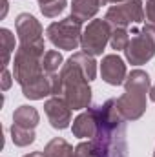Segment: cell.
Masks as SVG:
<instances>
[{
  "label": "cell",
  "mask_w": 155,
  "mask_h": 157,
  "mask_svg": "<svg viewBox=\"0 0 155 157\" xmlns=\"http://www.w3.org/2000/svg\"><path fill=\"white\" fill-rule=\"evenodd\" d=\"M24 157H46L44 152H29V154H26Z\"/></svg>",
  "instance_id": "obj_26"
},
{
  "label": "cell",
  "mask_w": 155,
  "mask_h": 157,
  "mask_svg": "<svg viewBox=\"0 0 155 157\" xmlns=\"http://www.w3.org/2000/svg\"><path fill=\"white\" fill-rule=\"evenodd\" d=\"M0 49H2V68H7L11 53L15 51V35L7 28L0 29Z\"/></svg>",
  "instance_id": "obj_17"
},
{
  "label": "cell",
  "mask_w": 155,
  "mask_h": 157,
  "mask_svg": "<svg viewBox=\"0 0 155 157\" xmlns=\"http://www.w3.org/2000/svg\"><path fill=\"white\" fill-rule=\"evenodd\" d=\"M66 6H68V0H51V2L46 4V6H40V11H42L44 17L55 18V17H59V15L66 9Z\"/></svg>",
  "instance_id": "obj_21"
},
{
  "label": "cell",
  "mask_w": 155,
  "mask_h": 157,
  "mask_svg": "<svg viewBox=\"0 0 155 157\" xmlns=\"http://www.w3.org/2000/svg\"><path fill=\"white\" fill-rule=\"evenodd\" d=\"M82 22L75 18L73 15L59 20V22H51L46 29L47 40L59 48V49H68L73 51L80 46V39H82Z\"/></svg>",
  "instance_id": "obj_6"
},
{
  "label": "cell",
  "mask_w": 155,
  "mask_h": 157,
  "mask_svg": "<svg viewBox=\"0 0 155 157\" xmlns=\"http://www.w3.org/2000/svg\"><path fill=\"white\" fill-rule=\"evenodd\" d=\"M60 78H62V97L71 106V110L89 108V102H91L89 80L71 59L64 62L60 70Z\"/></svg>",
  "instance_id": "obj_4"
},
{
  "label": "cell",
  "mask_w": 155,
  "mask_h": 157,
  "mask_svg": "<svg viewBox=\"0 0 155 157\" xmlns=\"http://www.w3.org/2000/svg\"><path fill=\"white\" fill-rule=\"evenodd\" d=\"M150 75L133 70L124 80V93L117 97V108L126 121H137L146 112V95L150 93Z\"/></svg>",
  "instance_id": "obj_3"
},
{
  "label": "cell",
  "mask_w": 155,
  "mask_h": 157,
  "mask_svg": "<svg viewBox=\"0 0 155 157\" xmlns=\"http://www.w3.org/2000/svg\"><path fill=\"white\" fill-rule=\"evenodd\" d=\"M108 24L112 28H130V26H137L144 20V7L141 0H126L112 6L106 11Z\"/></svg>",
  "instance_id": "obj_8"
},
{
  "label": "cell",
  "mask_w": 155,
  "mask_h": 157,
  "mask_svg": "<svg viewBox=\"0 0 155 157\" xmlns=\"http://www.w3.org/2000/svg\"><path fill=\"white\" fill-rule=\"evenodd\" d=\"M40 115L37 112V108L22 104L13 112V124L18 128H26V130H35L39 126Z\"/></svg>",
  "instance_id": "obj_13"
},
{
  "label": "cell",
  "mask_w": 155,
  "mask_h": 157,
  "mask_svg": "<svg viewBox=\"0 0 155 157\" xmlns=\"http://www.w3.org/2000/svg\"><path fill=\"white\" fill-rule=\"evenodd\" d=\"M44 49V42L20 44L13 60V77L20 84L24 97L31 101L53 95L51 78L42 66V59L46 55Z\"/></svg>",
  "instance_id": "obj_1"
},
{
  "label": "cell",
  "mask_w": 155,
  "mask_h": 157,
  "mask_svg": "<svg viewBox=\"0 0 155 157\" xmlns=\"http://www.w3.org/2000/svg\"><path fill=\"white\" fill-rule=\"evenodd\" d=\"M15 29L20 44H37L44 42V29L40 22L29 13H20L15 20Z\"/></svg>",
  "instance_id": "obj_10"
},
{
  "label": "cell",
  "mask_w": 155,
  "mask_h": 157,
  "mask_svg": "<svg viewBox=\"0 0 155 157\" xmlns=\"http://www.w3.org/2000/svg\"><path fill=\"white\" fill-rule=\"evenodd\" d=\"M7 7H9V4H7V0H2V15H0L2 18L6 17V13H7Z\"/></svg>",
  "instance_id": "obj_25"
},
{
  "label": "cell",
  "mask_w": 155,
  "mask_h": 157,
  "mask_svg": "<svg viewBox=\"0 0 155 157\" xmlns=\"http://www.w3.org/2000/svg\"><path fill=\"white\" fill-rule=\"evenodd\" d=\"M120 2H126V0H102V6H106V4H120Z\"/></svg>",
  "instance_id": "obj_27"
},
{
  "label": "cell",
  "mask_w": 155,
  "mask_h": 157,
  "mask_svg": "<svg viewBox=\"0 0 155 157\" xmlns=\"http://www.w3.org/2000/svg\"><path fill=\"white\" fill-rule=\"evenodd\" d=\"M100 75L102 80L108 82L110 86H120L124 84V80L128 77L126 71V64L119 55H106L100 62Z\"/></svg>",
  "instance_id": "obj_11"
},
{
  "label": "cell",
  "mask_w": 155,
  "mask_h": 157,
  "mask_svg": "<svg viewBox=\"0 0 155 157\" xmlns=\"http://www.w3.org/2000/svg\"><path fill=\"white\" fill-rule=\"evenodd\" d=\"M150 101H153L155 102V84L150 88Z\"/></svg>",
  "instance_id": "obj_28"
},
{
  "label": "cell",
  "mask_w": 155,
  "mask_h": 157,
  "mask_svg": "<svg viewBox=\"0 0 155 157\" xmlns=\"http://www.w3.org/2000/svg\"><path fill=\"white\" fill-rule=\"evenodd\" d=\"M11 82H13V78H11L9 70L7 68H2V91H7L11 88Z\"/></svg>",
  "instance_id": "obj_24"
},
{
  "label": "cell",
  "mask_w": 155,
  "mask_h": 157,
  "mask_svg": "<svg viewBox=\"0 0 155 157\" xmlns=\"http://www.w3.org/2000/svg\"><path fill=\"white\" fill-rule=\"evenodd\" d=\"M71 132L78 139H93L95 132H97V117H95V110L93 106L88 108L86 112H82L80 115L71 124Z\"/></svg>",
  "instance_id": "obj_12"
},
{
  "label": "cell",
  "mask_w": 155,
  "mask_h": 157,
  "mask_svg": "<svg viewBox=\"0 0 155 157\" xmlns=\"http://www.w3.org/2000/svg\"><path fill=\"white\" fill-rule=\"evenodd\" d=\"M75 157H99L97 152H95V148H93L91 139L84 141V143H80V144L75 146Z\"/></svg>",
  "instance_id": "obj_22"
},
{
  "label": "cell",
  "mask_w": 155,
  "mask_h": 157,
  "mask_svg": "<svg viewBox=\"0 0 155 157\" xmlns=\"http://www.w3.org/2000/svg\"><path fill=\"white\" fill-rule=\"evenodd\" d=\"M112 31L113 28L108 24V20L104 18H93L91 22H88V26L82 31V39H80V48L82 51L97 57L102 55L106 44L112 39Z\"/></svg>",
  "instance_id": "obj_7"
},
{
  "label": "cell",
  "mask_w": 155,
  "mask_h": 157,
  "mask_svg": "<svg viewBox=\"0 0 155 157\" xmlns=\"http://www.w3.org/2000/svg\"><path fill=\"white\" fill-rule=\"evenodd\" d=\"M44 112L47 115L49 124L55 130H66L71 122V106L66 102L64 97L53 95L44 102Z\"/></svg>",
  "instance_id": "obj_9"
},
{
  "label": "cell",
  "mask_w": 155,
  "mask_h": 157,
  "mask_svg": "<svg viewBox=\"0 0 155 157\" xmlns=\"http://www.w3.org/2000/svg\"><path fill=\"white\" fill-rule=\"evenodd\" d=\"M144 17L150 24L155 26V0H148L146 2V9H144Z\"/></svg>",
  "instance_id": "obj_23"
},
{
  "label": "cell",
  "mask_w": 155,
  "mask_h": 157,
  "mask_svg": "<svg viewBox=\"0 0 155 157\" xmlns=\"http://www.w3.org/2000/svg\"><path fill=\"white\" fill-rule=\"evenodd\" d=\"M153 157H155V152H153Z\"/></svg>",
  "instance_id": "obj_30"
},
{
  "label": "cell",
  "mask_w": 155,
  "mask_h": 157,
  "mask_svg": "<svg viewBox=\"0 0 155 157\" xmlns=\"http://www.w3.org/2000/svg\"><path fill=\"white\" fill-rule=\"evenodd\" d=\"M44 154H46V157H75V150L66 139L55 137L46 144Z\"/></svg>",
  "instance_id": "obj_16"
},
{
  "label": "cell",
  "mask_w": 155,
  "mask_h": 157,
  "mask_svg": "<svg viewBox=\"0 0 155 157\" xmlns=\"http://www.w3.org/2000/svg\"><path fill=\"white\" fill-rule=\"evenodd\" d=\"M102 0H71V15L80 22L91 20L100 9Z\"/></svg>",
  "instance_id": "obj_14"
},
{
  "label": "cell",
  "mask_w": 155,
  "mask_h": 157,
  "mask_svg": "<svg viewBox=\"0 0 155 157\" xmlns=\"http://www.w3.org/2000/svg\"><path fill=\"white\" fill-rule=\"evenodd\" d=\"M37 2H39V6H46V4H49L51 0H37Z\"/></svg>",
  "instance_id": "obj_29"
},
{
  "label": "cell",
  "mask_w": 155,
  "mask_h": 157,
  "mask_svg": "<svg viewBox=\"0 0 155 157\" xmlns=\"http://www.w3.org/2000/svg\"><path fill=\"white\" fill-rule=\"evenodd\" d=\"M11 139L17 146H29L31 143H35V130H26L11 124Z\"/></svg>",
  "instance_id": "obj_19"
},
{
  "label": "cell",
  "mask_w": 155,
  "mask_h": 157,
  "mask_svg": "<svg viewBox=\"0 0 155 157\" xmlns=\"http://www.w3.org/2000/svg\"><path fill=\"white\" fill-rule=\"evenodd\" d=\"M42 66H44V71L47 75H55V73H59V70H62L64 59H62V55L59 51L47 49L46 55H44V59H42Z\"/></svg>",
  "instance_id": "obj_18"
},
{
  "label": "cell",
  "mask_w": 155,
  "mask_h": 157,
  "mask_svg": "<svg viewBox=\"0 0 155 157\" xmlns=\"http://www.w3.org/2000/svg\"><path fill=\"white\" fill-rule=\"evenodd\" d=\"M97 117V132L91 139L99 157H128L126 119L120 115L117 101L110 99L104 104L93 106Z\"/></svg>",
  "instance_id": "obj_2"
},
{
  "label": "cell",
  "mask_w": 155,
  "mask_h": 157,
  "mask_svg": "<svg viewBox=\"0 0 155 157\" xmlns=\"http://www.w3.org/2000/svg\"><path fill=\"white\" fill-rule=\"evenodd\" d=\"M128 42H130V31L126 28H113L112 39H110L112 48L117 49V51H124L126 46H128Z\"/></svg>",
  "instance_id": "obj_20"
},
{
  "label": "cell",
  "mask_w": 155,
  "mask_h": 157,
  "mask_svg": "<svg viewBox=\"0 0 155 157\" xmlns=\"http://www.w3.org/2000/svg\"><path fill=\"white\" fill-rule=\"evenodd\" d=\"M70 59L78 66V70L86 75L88 80H93V78L97 77V60L93 59V55H89L86 51H77Z\"/></svg>",
  "instance_id": "obj_15"
},
{
  "label": "cell",
  "mask_w": 155,
  "mask_h": 157,
  "mask_svg": "<svg viewBox=\"0 0 155 157\" xmlns=\"http://www.w3.org/2000/svg\"><path fill=\"white\" fill-rule=\"evenodd\" d=\"M130 42L124 49V55L130 64L141 66L146 64L155 55V26L146 24L137 29H131Z\"/></svg>",
  "instance_id": "obj_5"
}]
</instances>
